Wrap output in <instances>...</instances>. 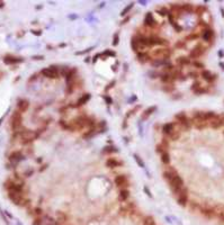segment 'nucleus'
<instances>
[{"label":"nucleus","mask_w":224,"mask_h":225,"mask_svg":"<svg viewBox=\"0 0 224 225\" xmlns=\"http://www.w3.org/2000/svg\"><path fill=\"white\" fill-rule=\"evenodd\" d=\"M171 55V51L168 47H161V49L152 50L150 56L156 60H165L168 59Z\"/></svg>","instance_id":"1"},{"label":"nucleus","mask_w":224,"mask_h":225,"mask_svg":"<svg viewBox=\"0 0 224 225\" xmlns=\"http://www.w3.org/2000/svg\"><path fill=\"white\" fill-rule=\"evenodd\" d=\"M169 185H170L171 189L175 191L176 194H179L180 190L184 188V180L179 175H176L170 181H169Z\"/></svg>","instance_id":"2"},{"label":"nucleus","mask_w":224,"mask_h":225,"mask_svg":"<svg viewBox=\"0 0 224 225\" xmlns=\"http://www.w3.org/2000/svg\"><path fill=\"white\" fill-rule=\"evenodd\" d=\"M18 135L23 140V142L28 143L34 141L35 138L37 137V133L33 132V131H29V130H25V131H22V132L18 133Z\"/></svg>","instance_id":"3"},{"label":"nucleus","mask_w":224,"mask_h":225,"mask_svg":"<svg viewBox=\"0 0 224 225\" xmlns=\"http://www.w3.org/2000/svg\"><path fill=\"white\" fill-rule=\"evenodd\" d=\"M10 124H11V128L14 131H18L22 126V114L19 112H14L13 117H11V121H10Z\"/></svg>","instance_id":"4"},{"label":"nucleus","mask_w":224,"mask_h":225,"mask_svg":"<svg viewBox=\"0 0 224 225\" xmlns=\"http://www.w3.org/2000/svg\"><path fill=\"white\" fill-rule=\"evenodd\" d=\"M205 51H206V47H205L203 44L196 45L195 47L190 51L189 58H191V59H197V58L202 56V55L205 53Z\"/></svg>","instance_id":"5"},{"label":"nucleus","mask_w":224,"mask_h":225,"mask_svg":"<svg viewBox=\"0 0 224 225\" xmlns=\"http://www.w3.org/2000/svg\"><path fill=\"white\" fill-rule=\"evenodd\" d=\"M42 74H43L44 77L50 78V79L59 78V71L55 67H50V68L43 69V70H42Z\"/></svg>","instance_id":"6"},{"label":"nucleus","mask_w":224,"mask_h":225,"mask_svg":"<svg viewBox=\"0 0 224 225\" xmlns=\"http://www.w3.org/2000/svg\"><path fill=\"white\" fill-rule=\"evenodd\" d=\"M176 119H178L180 123L181 126H184L185 128H189L191 126V122L187 118V116L185 115V112H179L176 115Z\"/></svg>","instance_id":"7"},{"label":"nucleus","mask_w":224,"mask_h":225,"mask_svg":"<svg viewBox=\"0 0 224 225\" xmlns=\"http://www.w3.org/2000/svg\"><path fill=\"white\" fill-rule=\"evenodd\" d=\"M8 197L16 205H19V204H22V201H23V195H22L20 191H9L8 192Z\"/></svg>","instance_id":"8"},{"label":"nucleus","mask_w":224,"mask_h":225,"mask_svg":"<svg viewBox=\"0 0 224 225\" xmlns=\"http://www.w3.org/2000/svg\"><path fill=\"white\" fill-rule=\"evenodd\" d=\"M168 41L165 38H160L158 36H151L149 37V45L150 46H154V45H165V46H168Z\"/></svg>","instance_id":"9"},{"label":"nucleus","mask_w":224,"mask_h":225,"mask_svg":"<svg viewBox=\"0 0 224 225\" xmlns=\"http://www.w3.org/2000/svg\"><path fill=\"white\" fill-rule=\"evenodd\" d=\"M144 25L148 26V27H150V28H153V27L157 26V21L154 19V17H153V15H152V13H148L145 15V17H144Z\"/></svg>","instance_id":"10"},{"label":"nucleus","mask_w":224,"mask_h":225,"mask_svg":"<svg viewBox=\"0 0 224 225\" xmlns=\"http://www.w3.org/2000/svg\"><path fill=\"white\" fill-rule=\"evenodd\" d=\"M187 201H188V195H187V189L186 188H182L180 190V192L178 194V203L180 205L185 206L187 204Z\"/></svg>","instance_id":"11"},{"label":"nucleus","mask_w":224,"mask_h":225,"mask_svg":"<svg viewBox=\"0 0 224 225\" xmlns=\"http://www.w3.org/2000/svg\"><path fill=\"white\" fill-rule=\"evenodd\" d=\"M6 188L9 191H20V192H22V190H23V185L15 184L13 181H8V182L6 184Z\"/></svg>","instance_id":"12"},{"label":"nucleus","mask_w":224,"mask_h":225,"mask_svg":"<svg viewBox=\"0 0 224 225\" xmlns=\"http://www.w3.org/2000/svg\"><path fill=\"white\" fill-rule=\"evenodd\" d=\"M24 159V157H23V154L20 153L19 151H15V152H13L11 154L9 155V160H10V162H13V163H18L19 161H22Z\"/></svg>","instance_id":"13"},{"label":"nucleus","mask_w":224,"mask_h":225,"mask_svg":"<svg viewBox=\"0 0 224 225\" xmlns=\"http://www.w3.org/2000/svg\"><path fill=\"white\" fill-rule=\"evenodd\" d=\"M115 184H116L118 187H125L128 186V181H127L126 177L124 175H121V176H117L115 178Z\"/></svg>","instance_id":"14"},{"label":"nucleus","mask_w":224,"mask_h":225,"mask_svg":"<svg viewBox=\"0 0 224 225\" xmlns=\"http://www.w3.org/2000/svg\"><path fill=\"white\" fill-rule=\"evenodd\" d=\"M202 37H203V39H204L205 42H212L213 38H214V33H213L212 30L207 28V30H205L204 32H203Z\"/></svg>","instance_id":"15"},{"label":"nucleus","mask_w":224,"mask_h":225,"mask_svg":"<svg viewBox=\"0 0 224 225\" xmlns=\"http://www.w3.org/2000/svg\"><path fill=\"white\" fill-rule=\"evenodd\" d=\"M175 124L174 123H166L163 126H162V132L165 133L166 135H170L171 133L175 131Z\"/></svg>","instance_id":"16"},{"label":"nucleus","mask_w":224,"mask_h":225,"mask_svg":"<svg viewBox=\"0 0 224 225\" xmlns=\"http://www.w3.org/2000/svg\"><path fill=\"white\" fill-rule=\"evenodd\" d=\"M29 107V103L27 101V100H19L18 101V104H17V108H18V112H26L27 109H28Z\"/></svg>","instance_id":"17"},{"label":"nucleus","mask_w":224,"mask_h":225,"mask_svg":"<svg viewBox=\"0 0 224 225\" xmlns=\"http://www.w3.org/2000/svg\"><path fill=\"white\" fill-rule=\"evenodd\" d=\"M202 77H203L204 80L208 81V82H212V81H214L215 79H216V75H215V74H212L210 71H207V70H204V71L202 72Z\"/></svg>","instance_id":"18"},{"label":"nucleus","mask_w":224,"mask_h":225,"mask_svg":"<svg viewBox=\"0 0 224 225\" xmlns=\"http://www.w3.org/2000/svg\"><path fill=\"white\" fill-rule=\"evenodd\" d=\"M4 62L6 64H16L19 63V62H23V59L20 58H14V56H6L4 59Z\"/></svg>","instance_id":"19"},{"label":"nucleus","mask_w":224,"mask_h":225,"mask_svg":"<svg viewBox=\"0 0 224 225\" xmlns=\"http://www.w3.org/2000/svg\"><path fill=\"white\" fill-rule=\"evenodd\" d=\"M106 166H107L108 168H117V167L122 166V162L117 161L116 159L109 158L107 161H106Z\"/></svg>","instance_id":"20"},{"label":"nucleus","mask_w":224,"mask_h":225,"mask_svg":"<svg viewBox=\"0 0 224 225\" xmlns=\"http://www.w3.org/2000/svg\"><path fill=\"white\" fill-rule=\"evenodd\" d=\"M89 99H90V95H89V93H85V95H82V97L79 98L78 103H77V106H81V105L87 104L88 101H89Z\"/></svg>","instance_id":"21"},{"label":"nucleus","mask_w":224,"mask_h":225,"mask_svg":"<svg viewBox=\"0 0 224 225\" xmlns=\"http://www.w3.org/2000/svg\"><path fill=\"white\" fill-rule=\"evenodd\" d=\"M161 81L162 82H171V81H174L175 80V78H174V75L171 73H163L161 74Z\"/></svg>","instance_id":"22"},{"label":"nucleus","mask_w":224,"mask_h":225,"mask_svg":"<svg viewBox=\"0 0 224 225\" xmlns=\"http://www.w3.org/2000/svg\"><path fill=\"white\" fill-rule=\"evenodd\" d=\"M181 11H182V7H181V6L175 5V6H172V8H171V14H174L172 16H175V17L180 16Z\"/></svg>","instance_id":"23"},{"label":"nucleus","mask_w":224,"mask_h":225,"mask_svg":"<svg viewBox=\"0 0 224 225\" xmlns=\"http://www.w3.org/2000/svg\"><path fill=\"white\" fill-rule=\"evenodd\" d=\"M156 109H157L156 106H151V107H149V108H148V109L145 110V112H144V114L142 115V119H146V118L149 117V116H151L152 112H156Z\"/></svg>","instance_id":"24"},{"label":"nucleus","mask_w":224,"mask_h":225,"mask_svg":"<svg viewBox=\"0 0 224 225\" xmlns=\"http://www.w3.org/2000/svg\"><path fill=\"white\" fill-rule=\"evenodd\" d=\"M128 197H130V191L127 190V189H121V191H119V198L122 201H127Z\"/></svg>","instance_id":"25"},{"label":"nucleus","mask_w":224,"mask_h":225,"mask_svg":"<svg viewBox=\"0 0 224 225\" xmlns=\"http://www.w3.org/2000/svg\"><path fill=\"white\" fill-rule=\"evenodd\" d=\"M161 161H162L163 164H168L170 162V157H169V153L167 151L161 153Z\"/></svg>","instance_id":"26"},{"label":"nucleus","mask_w":224,"mask_h":225,"mask_svg":"<svg viewBox=\"0 0 224 225\" xmlns=\"http://www.w3.org/2000/svg\"><path fill=\"white\" fill-rule=\"evenodd\" d=\"M137 58L141 62H148L150 61V55H148L145 53H137Z\"/></svg>","instance_id":"27"},{"label":"nucleus","mask_w":224,"mask_h":225,"mask_svg":"<svg viewBox=\"0 0 224 225\" xmlns=\"http://www.w3.org/2000/svg\"><path fill=\"white\" fill-rule=\"evenodd\" d=\"M157 13L160 16H168L169 10L167 9V8H165V7H161V8H158V9H157Z\"/></svg>","instance_id":"28"},{"label":"nucleus","mask_w":224,"mask_h":225,"mask_svg":"<svg viewBox=\"0 0 224 225\" xmlns=\"http://www.w3.org/2000/svg\"><path fill=\"white\" fill-rule=\"evenodd\" d=\"M179 135H180V134H179V131H177L175 128V131L171 133L170 135H168V137H169L170 140H172V141H176V140L179 137Z\"/></svg>","instance_id":"29"},{"label":"nucleus","mask_w":224,"mask_h":225,"mask_svg":"<svg viewBox=\"0 0 224 225\" xmlns=\"http://www.w3.org/2000/svg\"><path fill=\"white\" fill-rule=\"evenodd\" d=\"M133 6H134V2H132V4H130V5L127 6V7H125V8L123 9V11H122V14H121V15H122V16H126L127 14L130 13V10L133 8Z\"/></svg>","instance_id":"30"},{"label":"nucleus","mask_w":224,"mask_h":225,"mask_svg":"<svg viewBox=\"0 0 224 225\" xmlns=\"http://www.w3.org/2000/svg\"><path fill=\"white\" fill-rule=\"evenodd\" d=\"M134 160H135V162H136L137 164H139V167H141V168H144V162H143V160H142L141 158L139 157L137 154H134Z\"/></svg>","instance_id":"31"},{"label":"nucleus","mask_w":224,"mask_h":225,"mask_svg":"<svg viewBox=\"0 0 224 225\" xmlns=\"http://www.w3.org/2000/svg\"><path fill=\"white\" fill-rule=\"evenodd\" d=\"M177 62L179 64H189L190 61L188 59H186V58H178L177 59Z\"/></svg>","instance_id":"32"},{"label":"nucleus","mask_w":224,"mask_h":225,"mask_svg":"<svg viewBox=\"0 0 224 225\" xmlns=\"http://www.w3.org/2000/svg\"><path fill=\"white\" fill-rule=\"evenodd\" d=\"M108 55H109V56H115V52H113V51H108V50H107V51H105L102 54H100V56H108Z\"/></svg>","instance_id":"33"},{"label":"nucleus","mask_w":224,"mask_h":225,"mask_svg":"<svg viewBox=\"0 0 224 225\" xmlns=\"http://www.w3.org/2000/svg\"><path fill=\"white\" fill-rule=\"evenodd\" d=\"M204 11H205V7H197V9H196V13L198 14V15H203L204 14Z\"/></svg>","instance_id":"34"},{"label":"nucleus","mask_w":224,"mask_h":225,"mask_svg":"<svg viewBox=\"0 0 224 225\" xmlns=\"http://www.w3.org/2000/svg\"><path fill=\"white\" fill-rule=\"evenodd\" d=\"M104 152H109V153H112V152H117V149H115L114 147H105V150H104Z\"/></svg>","instance_id":"35"},{"label":"nucleus","mask_w":224,"mask_h":225,"mask_svg":"<svg viewBox=\"0 0 224 225\" xmlns=\"http://www.w3.org/2000/svg\"><path fill=\"white\" fill-rule=\"evenodd\" d=\"M118 42H119L118 34H115V35H114V42H113V45H114V46H116V45L118 44Z\"/></svg>","instance_id":"36"},{"label":"nucleus","mask_w":224,"mask_h":225,"mask_svg":"<svg viewBox=\"0 0 224 225\" xmlns=\"http://www.w3.org/2000/svg\"><path fill=\"white\" fill-rule=\"evenodd\" d=\"M174 86H171V84H169V87H163L162 88V90H165V91H172L174 90Z\"/></svg>","instance_id":"37"},{"label":"nucleus","mask_w":224,"mask_h":225,"mask_svg":"<svg viewBox=\"0 0 224 225\" xmlns=\"http://www.w3.org/2000/svg\"><path fill=\"white\" fill-rule=\"evenodd\" d=\"M104 99L106 100V103L108 104V105H111V104H113V99L111 97H108V96H104Z\"/></svg>","instance_id":"38"},{"label":"nucleus","mask_w":224,"mask_h":225,"mask_svg":"<svg viewBox=\"0 0 224 225\" xmlns=\"http://www.w3.org/2000/svg\"><path fill=\"white\" fill-rule=\"evenodd\" d=\"M144 191H145V194H146V195H148V196H149V197H152V195H151V191H150V189H149L148 187H144Z\"/></svg>","instance_id":"39"},{"label":"nucleus","mask_w":224,"mask_h":225,"mask_svg":"<svg viewBox=\"0 0 224 225\" xmlns=\"http://www.w3.org/2000/svg\"><path fill=\"white\" fill-rule=\"evenodd\" d=\"M197 37H198V35L193 34V35H189V36H187V37H186V39H194V38H197Z\"/></svg>","instance_id":"40"},{"label":"nucleus","mask_w":224,"mask_h":225,"mask_svg":"<svg viewBox=\"0 0 224 225\" xmlns=\"http://www.w3.org/2000/svg\"><path fill=\"white\" fill-rule=\"evenodd\" d=\"M194 65H195V67H197V68H200V69L204 68V64L200 63V62H194Z\"/></svg>","instance_id":"41"},{"label":"nucleus","mask_w":224,"mask_h":225,"mask_svg":"<svg viewBox=\"0 0 224 225\" xmlns=\"http://www.w3.org/2000/svg\"><path fill=\"white\" fill-rule=\"evenodd\" d=\"M176 46H177V47H184V46H185V42H178Z\"/></svg>","instance_id":"42"},{"label":"nucleus","mask_w":224,"mask_h":225,"mask_svg":"<svg viewBox=\"0 0 224 225\" xmlns=\"http://www.w3.org/2000/svg\"><path fill=\"white\" fill-rule=\"evenodd\" d=\"M34 225H41V220H39V218H36L34 222Z\"/></svg>","instance_id":"43"},{"label":"nucleus","mask_w":224,"mask_h":225,"mask_svg":"<svg viewBox=\"0 0 224 225\" xmlns=\"http://www.w3.org/2000/svg\"><path fill=\"white\" fill-rule=\"evenodd\" d=\"M113 84H115V81H113V82L111 83V84H108V87H107V88H106V90H108V89H109V88H112V87H113Z\"/></svg>","instance_id":"44"},{"label":"nucleus","mask_w":224,"mask_h":225,"mask_svg":"<svg viewBox=\"0 0 224 225\" xmlns=\"http://www.w3.org/2000/svg\"><path fill=\"white\" fill-rule=\"evenodd\" d=\"M33 34H35V35H41L42 33H41L39 30V32H36V30H33Z\"/></svg>","instance_id":"45"},{"label":"nucleus","mask_w":224,"mask_h":225,"mask_svg":"<svg viewBox=\"0 0 224 225\" xmlns=\"http://www.w3.org/2000/svg\"><path fill=\"white\" fill-rule=\"evenodd\" d=\"M34 60H43V56H34Z\"/></svg>","instance_id":"46"},{"label":"nucleus","mask_w":224,"mask_h":225,"mask_svg":"<svg viewBox=\"0 0 224 225\" xmlns=\"http://www.w3.org/2000/svg\"><path fill=\"white\" fill-rule=\"evenodd\" d=\"M140 4H142V5H146V1H139Z\"/></svg>","instance_id":"47"},{"label":"nucleus","mask_w":224,"mask_h":225,"mask_svg":"<svg viewBox=\"0 0 224 225\" xmlns=\"http://www.w3.org/2000/svg\"><path fill=\"white\" fill-rule=\"evenodd\" d=\"M0 122H1V121H0Z\"/></svg>","instance_id":"48"}]
</instances>
